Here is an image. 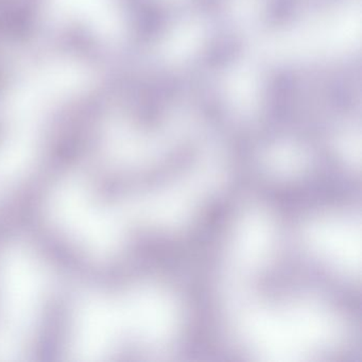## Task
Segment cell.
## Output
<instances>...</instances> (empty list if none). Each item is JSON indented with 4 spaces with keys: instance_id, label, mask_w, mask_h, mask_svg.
<instances>
[]
</instances>
